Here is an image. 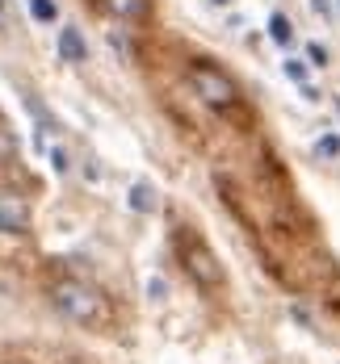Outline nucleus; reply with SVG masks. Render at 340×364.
Segmentation results:
<instances>
[{
    "label": "nucleus",
    "instance_id": "f257e3e1",
    "mask_svg": "<svg viewBox=\"0 0 340 364\" xmlns=\"http://www.w3.org/2000/svg\"><path fill=\"white\" fill-rule=\"evenodd\" d=\"M51 301L63 318H72L76 327H93V331H110L113 327V310L105 301V293L93 289L88 281H76V277H59L51 285Z\"/></svg>",
    "mask_w": 340,
    "mask_h": 364
},
{
    "label": "nucleus",
    "instance_id": "f03ea898",
    "mask_svg": "<svg viewBox=\"0 0 340 364\" xmlns=\"http://www.w3.org/2000/svg\"><path fill=\"white\" fill-rule=\"evenodd\" d=\"M172 243H177V255H181V268L189 272V281H193L197 289L202 293H219L227 285L223 264H219V255L210 252V243H206L193 226H177Z\"/></svg>",
    "mask_w": 340,
    "mask_h": 364
},
{
    "label": "nucleus",
    "instance_id": "7ed1b4c3",
    "mask_svg": "<svg viewBox=\"0 0 340 364\" xmlns=\"http://www.w3.org/2000/svg\"><path fill=\"white\" fill-rule=\"evenodd\" d=\"M189 84H193V92L210 105V109H235L239 105V88H235V80L227 72H219V68H210V63H193L189 68Z\"/></svg>",
    "mask_w": 340,
    "mask_h": 364
},
{
    "label": "nucleus",
    "instance_id": "20e7f679",
    "mask_svg": "<svg viewBox=\"0 0 340 364\" xmlns=\"http://www.w3.org/2000/svg\"><path fill=\"white\" fill-rule=\"evenodd\" d=\"M30 230V205L17 193H0V235H21Z\"/></svg>",
    "mask_w": 340,
    "mask_h": 364
},
{
    "label": "nucleus",
    "instance_id": "39448f33",
    "mask_svg": "<svg viewBox=\"0 0 340 364\" xmlns=\"http://www.w3.org/2000/svg\"><path fill=\"white\" fill-rule=\"evenodd\" d=\"M84 55H88V50H84L80 30H72V26L59 30V59H63V63H84Z\"/></svg>",
    "mask_w": 340,
    "mask_h": 364
},
{
    "label": "nucleus",
    "instance_id": "423d86ee",
    "mask_svg": "<svg viewBox=\"0 0 340 364\" xmlns=\"http://www.w3.org/2000/svg\"><path fill=\"white\" fill-rule=\"evenodd\" d=\"M105 9H110L113 17H122V21H139V17H148V0H105Z\"/></svg>",
    "mask_w": 340,
    "mask_h": 364
},
{
    "label": "nucleus",
    "instance_id": "0eeeda50",
    "mask_svg": "<svg viewBox=\"0 0 340 364\" xmlns=\"http://www.w3.org/2000/svg\"><path fill=\"white\" fill-rule=\"evenodd\" d=\"M269 38H273L277 46H290V42H294V26L286 21V13H273V17H269Z\"/></svg>",
    "mask_w": 340,
    "mask_h": 364
},
{
    "label": "nucleus",
    "instance_id": "6e6552de",
    "mask_svg": "<svg viewBox=\"0 0 340 364\" xmlns=\"http://www.w3.org/2000/svg\"><path fill=\"white\" fill-rule=\"evenodd\" d=\"M130 210H135V214H151V210H155V188H151V184H135V188H130Z\"/></svg>",
    "mask_w": 340,
    "mask_h": 364
},
{
    "label": "nucleus",
    "instance_id": "1a4fd4ad",
    "mask_svg": "<svg viewBox=\"0 0 340 364\" xmlns=\"http://www.w3.org/2000/svg\"><path fill=\"white\" fill-rule=\"evenodd\" d=\"M26 4H30V17H34L38 26H51L59 17V4L55 0H26Z\"/></svg>",
    "mask_w": 340,
    "mask_h": 364
},
{
    "label": "nucleus",
    "instance_id": "9d476101",
    "mask_svg": "<svg viewBox=\"0 0 340 364\" xmlns=\"http://www.w3.org/2000/svg\"><path fill=\"white\" fill-rule=\"evenodd\" d=\"M315 155H324V159H332V155H340V134H324V139L315 143Z\"/></svg>",
    "mask_w": 340,
    "mask_h": 364
},
{
    "label": "nucleus",
    "instance_id": "9b49d317",
    "mask_svg": "<svg viewBox=\"0 0 340 364\" xmlns=\"http://www.w3.org/2000/svg\"><path fill=\"white\" fill-rule=\"evenodd\" d=\"M282 72L290 75L294 84H306V63H299V59H286V63H282Z\"/></svg>",
    "mask_w": 340,
    "mask_h": 364
},
{
    "label": "nucleus",
    "instance_id": "f8f14e48",
    "mask_svg": "<svg viewBox=\"0 0 340 364\" xmlns=\"http://www.w3.org/2000/svg\"><path fill=\"white\" fill-rule=\"evenodd\" d=\"M306 63H315V68H324V63H328V50H324L319 42H311V46H306Z\"/></svg>",
    "mask_w": 340,
    "mask_h": 364
},
{
    "label": "nucleus",
    "instance_id": "ddd939ff",
    "mask_svg": "<svg viewBox=\"0 0 340 364\" xmlns=\"http://www.w3.org/2000/svg\"><path fill=\"white\" fill-rule=\"evenodd\" d=\"M51 164H55V172H68V159H63V151H51Z\"/></svg>",
    "mask_w": 340,
    "mask_h": 364
},
{
    "label": "nucleus",
    "instance_id": "4468645a",
    "mask_svg": "<svg viewBox=\"0 0 340 364\" xmlns=\"http://www.w3.org/2000/svg\"><path fill=\"white\" fill-rule=\"evenodd\" d=\"M0 151H9V122H4V113H0Z\"/></svg>",
    "mask_w": 340,
    "mask_h": 364
},
{
    "label": "nucleus",
    "instance_id": "2eb2a0df",
    "mask_svg": "<svg viewBox=\"0 0 340 364\" xmlns=\"http://www.w3.org/2000/svg\"><path fill=\"white\" fill-rule=\"evenodd\" d=\"M110 42H113V46H118V50H122V55H130V42H126V38H122V34H110Z\"/></svg>",
    "mask_w": 340,
    "mask_h": 364
},
{
    "label": "nucleus",
    "instance_id": "dca6fc26",
    "mask_svg": "<svg viewBox=\"0 0 340 364\" xmlns=\"http://www.w3.org/2000/svg\"><path fill=\"white\" fill-rule=\"evenodd\" d=\"M0 17H4V0H0Z\"/></svg>",
    "mask_w": 340,
    "mask_h": 364
},
{
    "label": "nucleus",
    "instance_id": "f3484780",
    "mask_svg": "<svg viewBox=\"0 0 340 364\" xmlns=\"http://www.w3.org/2000/svg\"><path fill=\"white\" fill-rule=\"evenodd\" d=\"M215 4H227V0H215Z\"/></svg>",
    "mask_w": 340,
    "mask_h": 364
}]
</instances>
